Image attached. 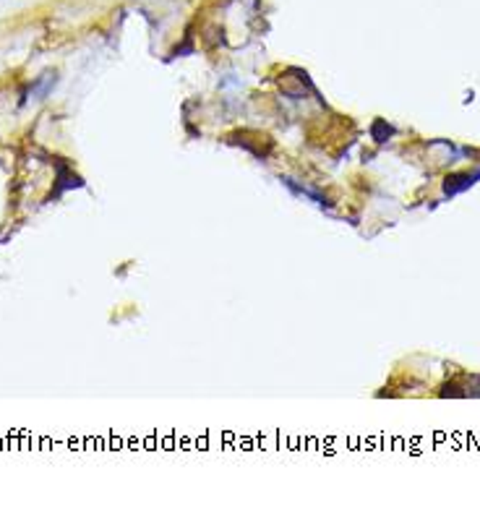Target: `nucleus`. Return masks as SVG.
I'll return each instance as SVG.
<instances>
[{
    "label": "nucleus",
    "mask_w": 480,
    "mask_h": 519,
    "mask_svg": "<svg viewBox=\"0 0 480 519\" xmlns=\"http://www.w3.org/2000/svg\"><path fill=\"white\" fill-rule=\"evenodd\" d=\"M480 180V170L478 173H462V175H449L444 180V193L446 196H457L462 190H468L470 186H475Z\"/></svg>",
    "instance_id": "obj_1"
},
{
    "label": "nucleus",
    "mask_w": 480,
    "mask_h": 519,
    "mask_svg": "<svg viewBox=\"0 0 480 519\" xmlns=\"http://www.w3.org/2000/svg\"><path fill=\"white\" fill-rule=\"evenodd\" d=\"M371 136H374L376 141L378 144H384V141H389V136H394V128L389 126L387 120H374V126H371Z\"/></svg>",
    "instance_id": "obj_2"
}]
</instances>
